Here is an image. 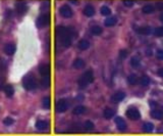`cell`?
I'll list each match as a JSON object with an SVG mask.
<instances>
[{
	"label": "cell",
	"mask_w": 163,
	"mask_h": 136,
	"mask_svg": "<svg viewBox=\"0 0 163 136\" xmlns=\"http://www.w3.org/2000/svg\"><path fill=\"white\" fill-rule=\"evenodd\" d=\"M93 81H94V74H93V72L91 71V70H89V71L85 72V73L82 75V77L79 78V81H77V84H79V86L81 88H85V87H87L89 84L93 83Z\"/></svg>",
	"instance_id": "obj_1"
},
{
	"label": "cell",
	"mask_w": 163,
	"mask_h": 136,
	"mask_svg": "<svg viewBox=\"0 0 163 136\" xmlns=\"http://www.w3.org/2000/svg\"><path fill=\"white\" fill-rule=\"evenodd\" d=\"M23 87H25V89L30 91V90L36 89V87H37V81H36L35 77H33V76H31V75L26 76V77L23 78Z\"/></svg>",
	"instance_id": "obj_2"
},
{
	"label": "cell",
	"mask_w": 163,
	"mask_h": 136,
	"mask_svg": "<svg viewBox=\"0 0 163 136\" xmlns=\"http://www.w3.org/2000/svg\"><path fill=\"white\" fill-rule=\"evenodd\" d=\"M69 107V103L66 99H59L57 101V105H56V111L58 113H64L68 109Z\"/></svg>",
	"instance_id": "obj_3"
},
{
	"label": "cell",
	"mask_w": 163,
	"mask_h": 136,
	"mask_svg": "<svg viewBox=\"0 0 163 136\" xmlns=\"http://www.w3.org/2000/svg\"><path fill=\"white\" fill-rule=\"evenodd\" d=\"M49 21H50V17L48 15H41L37 20V27L42 29L45 26H47L49 24Z\"/></svg>",
	"instance_id": "obj_4"
},
{
	"label": "cell",
	"mask_w": 163,
	"mask_h": 136,
	"mask_svg": "<svg viewBox=\"0 0 163 136\" xmlns=\"http://www.w3.org/2000/svg\"><path fill=\"white\" fill-rule=\"evenodd\" d=\"M126 116H128V119L133 120V121H136V120H139L141 118L140 112L137 109H134V107L128 109V111H126Z\"/></svg>",
	"instance_id": "obj_5"
},
{
	"label": "cell",
	"mask_w": 163,
	"mask_h": 136,
	"mask_svg": "<svg viewBox=\"0 0 163 136\" xmlns=\"http://www.w3.org/2000/svg\"><path fill=\"white\" fill-rule=\"evenodd\" d=\"M59 11H60V15H62L63 17L68 19V17H73V10H71V8L68 5H65V4L62 5V6L60 7V9H59Z\"/></svg>",
	"instance_id": "obj_6"
},
{
	"label": "cell",
	"mask_w": 163,
	"mask_h": 136,
	"mask_svg": "<svg viewBox=\"0 0 163 136\" xmlns=\"http://www.w3.org/2000/svg\"><path fill=\"white\" fill-rule=\"evenodd\" d=\"M59 39H60L61 45H62L63 47H66V48H67V47L70 46V45H71V42H73L70 35L62 36V37H59Z\"/></svg>",
	"instance_id": "obj_7"
},
{
	"label": "cell",
	"mask_w": 163,
	"mask_h": 136,
	"mask_svg": "<svg viewBox=\"0 0 163 136\" xmlns=\"http://www.w3.org/2000/svg\"><path fill=\"white\" fill-rule=\"evenodd\" d=\"M126 97V94L124 92H116L111 96V101L114 103H117L119 101H121L122 99Z\"/></svg>",
	"instance_id": "obj_8"
},
{
	"label": "cell",
	"mask_w": 163,
	"mask_h": 136,
	"mask_svg": "<svg viewBox=\"0 0 163 136\" xmlns=\"http://www.w3.org/2000/svg\"><path fill=\"white\" fill-rule=\"evenodd\" d=\"M115 124H116L117 128H118L119 130H121V131H124V130L126 129V123L124 122V120L122 119V118L117 117L116 119H115Z\"/></svg>",
	"instance_id": "obj_9"
},
{
	"label": "cell",
	"mask_w": 163,
	"mask_h": 136,
	"mask_svg": "<svg viewBox=\"0 0 163 136\" xmlns=\"http://www.w3.org/2000/svg\"><path fill=\"white\" fill-rule=\"evenodd\" d=\"M39 73L42 76H49V74H50V67H49V65L43 63V65L40 66Z\"/></svg>",
	"instance_id": "obj_10"
},
{
	"label": "cell",
	"mask_w": 163,
	"mask_h": 136,
	"mask_svg": "<svg viewBox=\"0 0 163 136\" xmlns=\"http://www.w3.org/2000/svg\"><path fill=\"white\" fill-rule=\"evenodd\" d=\"M4 52L6 53L7 55H12L13 53L15 52V45L12 43L6 44L4 47Z\"/></svg>",
	"instance_id": "obj_11"
},
{
	"label": "cell",
	"mask_w": 163,
	"mask_h": 136,
	"mask_svg": "<svg viewBox=\"0 0 163 136\" xmlns=\"http://www.w3.org/2000/svg\"><path fill=\"white\" fill-rule=\"evenodd\" d=\"M95 13V8L92 6V5L88 4L85 6L84 8V15H87V17H93Z\"/></svg>",
	"instance_id": "obj_12"
},
{
	"label": "cell",
	"mask_w": 163,
	"mask_h": 136,
	"mask_svg": "<svg viewBox=\"0 0 163 136\" xmlns=\"http://www.w3.org/2000/svg\"><path fill=\"white\" fill-rule=\"evenodd\" d=\"M36 128L38 130H46L48 128V122L44 121V120H39L36 123Z\"/></svg>",
	"instance_id": "obj_13"
},
{
	"label": "cell",
	"mask_w": 163,
	"mask_h": 136,
	"mask_svg": "<svg viewBox=\"0 0 163 136\" xmlns=\"http://www.w3.org/2000/svg\"><path fill=\"white\" fill-rule=\"evenodd\" d=\"M86 111H87L86 107H84V105H77V107H75V109H73V115H77V116L83 115Z\"/></svg>",
	"instance_id": "obj_14"
},
{
	"label": "cell",
	"mask_w": 163,
	"mask_h": 136,
	"mask_svg": "<svg viewBox=\"0 0 163 136\" xmlns=\"http://www.w3.org/2000/svg\"><path fill=\"white\" fill-rule=\"evenodd\" d=\"M89 47H90V43H89L88 40L82 39L81 41L79 42V48L81 49V50H87Z\"/></svg>",
	"instance_id": "obj_15"
},
{
	"label": "cell",
	"mask_w": 163,
	"mask_h": 136,
	"mask_svg": "<svg viewBox=\"0 0 163 136\" xmlns=\"http://www.w3.org/2000/svg\"><path fill=\"white\" fill-rule=\"evenodd\" d=\"M151 116H152V118H154L156 120H161L163 118V113L160 109H153L151 112Z\"/></svg>",
	"instance_id": "obj_16"
},
{
	"label": "cell",
	"mask_w": 163,
	"mask_h": 136,
	"mask_svg": "<svg viewBox=\"0 0 163 136\" xmlns=\"http://www.w3.org/2000/svg\"><path fill=\"white\" fill-rule=\"evenodd\" d=\"M114 115H115V112L113 111L112 109H110V107H106V109H104V117H105V119H107V120L111 119V118H112Z\"/></svg>",
	"instance_id": "obj_17"
},
{
	"label": "cell",
	"mask_w": 163,
	"mask_h": 136,
	"mask_svg": "<svg viewBox=\"0 0 163 136\" xmlns=\"http://www.w3.org/2000/svg\"><path fill=\"white\" fill-rule=\"evenodd\" d=\"M117 20L115 17H108V19L105 20L104 24L106 27H112V26H114L115 24H116Z\"/></svg>",
	"instance_id": "obj_18"
},
{
	"label": "cell",
	"mask_w": 163,
	"mask_h": 136,
	"mask_svg": "<svg viewBox=\"0 0 163 136\" xmlns=\"http://www.w3.org/2000/svg\"><path fill=\"white\" fill-rule=\"evenodd\" d=\"M49 85H50V78L48 76H44L43 79L41 80V86H42V88L46 89V88L49 87Z\"/></svg>",
	"instance_id": "obj_19"
},
{
	"label": "cell",
	"mask_w": 163,
	"mask_h": 136,
	"mask_svg": "<svg viewBox=\"0 0 163 136\" xmlns=\"http://www.w3.org/2000/svg\"><path fill=\"white\" fill-rule=\"evenodd\" d=\"M142 10H143V13H146V15H150V13H154L155 8H154V6H153V5L147 4V5H145V6L143 7Z\"/></svg>",
	"instance_id": "obj_20"
},
{
	"label": "cell",
	"mask_w": 163,
	"mask_h": 136,
	"mask_svg": "<svg viewBox=\"0 0 163 136\" xmlns=\"http://www.w3.org/2000/svg\"><path fill=\"white\" fill-rule=\"evenodd\" d=\"M4 92L6 94V96L11 97L13 95V93H15V89H13V87L11 85H6L4 88Z\"/></svg>",
	"instance_id": "obj_21"
},
{
	"label": "cell",
	"mask_w": 163,
	"mask_h": 136,
	"mask_svg": "<svg viewBox=\"0 0 163 136\" xmlns=\"http://www.w3.org/2000/svg\"><path fill=\"white\" fill-rule=\"evenodd\" d=\"M73 67H75V69H83V68L85 67V61L81 59H75V63H73Z\"/></svg>",
	"instance_id": "obj_22"
},
{
	"label": "cell",
	"mask_w": 163,
	"mask_h": 136,
	"mask_svg": "<svg viewBox=\"0 0 163 136\" xmlns=\"http://www.w3.org/2000/svg\"><path fill=\"white\" fill-rule=\"evenodd\" d=\"M91 32H92V34H94V35H101L103 32V29L100 26H93V27L91 28Z\"/></svg>",
	"instance_id": "obj_23"
},
{
	"label": "cell",
	"mask_w": 163,
	"mask_h": 136,
	"mask_svg": "<svg viewBox=\"0 0 163 136\" xmlns=\"http://www.w3.org/2000/svg\"><path fill=\"white\" fill-rule=\"evenodd\" d=\"M152 32L150 27H141L140 29H138V33L142 34V35H148Z\"/></svg>",
	"instance_id": "obj_24"
},
{
	"label": "cell",
	"mask_w": 163,
	"mask_h": 136,
	"mask_svg": "<svg viewBox=\"0 0 163 136\" xmlns=\"http://www.w3.org/2000/svg\"><path fill=\"white\" fill-rule=\"evenodd\" d=\"M17 11H19V13H26L27 11V6H26V4L25 3H23V2H19L17 4Z\"/></svg>",
	"instance_id": "obj_25"
},
{
	"label": "cell",
	"mask_w": 163,
	"mask_h": 136,
	"mask_svg": "<svg viewBox=\"0 0 163 136\" xmlns=\"http://www.w3.org/2000/svg\"><path fill=\"white\" fill-rule=\"evenodd\" d=\"M143 130L145 132H152L154 130V125L152 123H145L144 126H143Z\"/></svg>",
	"instance_id": "obj_26"
},
{
	"label": "cell",
	"mask_w": 163,
	"mask_h": 136,
	"mask_svg": "<svg viewBox=\"0 0 163 136\" xmlns=\"http://www.w3.org/2000/svg\"><path fill=\"white\" fill-rule=\"evenodd\" d=\"M140 84L143 86V87L148 86L149 84H150V79H149V77H147V76H143L140 80Z\"/></svg>",
	"instance_id": "obj_27"
},
{
	"label": "cell",
	"mask_w": 163,
	"mask_h": 136,
	"mask_svg": "<svg viewBox=\"0 0 163 136\" xmlns=\"http://www.w3.org/2000/svg\"><path fill=\"white\" fill-rule=\"evenodd\" d=\"M128 83H130L131 85H135V84L137 83V81H138V78H137V76L135 75V74H132V75L128 76Z\"/></svg>",
	"instance_id": "obj_28"
},
{
	"label": "cell",
	"mask_w": 163,
	"mask_h": 136,
	"mask_svg": "<svg viewBox=\"0 0 163 136\" xmlns=\"http://www.w3.org/2000/svg\"><path fill=\"white\" fill-rule=\"evenodd\" d=\"M131 65L134 68L139 67V66H140V59H139V57H137V56L132 57V59H131Z\"/></svg>",
	"instance_id": "obj_29"
},
{
	"label": "cell",
	"mask_w": 163,
	"mask_h": 136,
	"mask_svg": "<svg viewBox=\"0 0 163 136\" xmlns=\"http://www.w3.org/2000/svg\"><path fill=\"white\" fill-rule=\"evenodd\" d=\"M100 13L102 15H109L111 13V10L108 6H102L100 9Z\"/></svg>",
	"instance_id": "obj_30"
},
{
	"label": "cell",
	"mask_w": 163,
	"mask_h": 136,
	"mask_svg": "<svg viewBox=\"0 0 163 136\" xmlns=\"http://www.w3.org/2000/svg\"><path fill=\"white\" fill-rule=\"evenodd\" d=\"M84 127L86 130H88V131H91V130L94 129V123L91 121H86L84 124Z\"/></svg>",
	"instance_id": "obj_31"
},
{
	"label": "cell",
	"mask_w": 163,
	"mask_h": 136,
	"mask_svg": "<svg viewBox=\"0 0 163 136\" xmlns=\"http://www.w3.org/2000/svg\"><path fill=\"white\" fill-rule=\"evenodd\" d=\"M50 105H51L50 98H49V97H44V98H43V101H42L43 107H44V109H49V107H50Z\"/></svg>",
	"instance_id": "obj_32"
},
{
	"label": "cell",
	"mask_w": 163,
	"mask_h": 136,
	"mask_svg": "<svg viewBox=\"0 0 163 136\" xmlns=\"http://www.w3.org/2000/svg\"><path fill=\"white\" fill-rule=\"evenodd\" d=\"M154 35L156 36V37H162L163 36V27L156 28V29L154 30Z\"/></svg>",
	"instance_id": "obj_33"
},
{
	"label": "cell",
	"mask_w": 163,
	"mask_h": 136,
	"mask_svg": "<svg viewBox=\"0 0 163 136\" xmlns=\"http://www.w3.org/2000/svg\"><path fill=\"white\" fill-rule=\"evenodd\" d=\"M3 123H4V125H6V126H10L13 124V120L11 119V118H5V119L3 120Z\"/></svg>",
	"instance_id": "obj_34"
},
{
	"label": "cell",
	"mask_w": 163,
	"mask_h": 136,
	"mask_svg": "<svg viewBox=\"0 0 163 136\" xmlns=\"http://www.w3.org/2000/svg\"><path fill=\"white\" fill-rule=\"evenodd\" d=\"M124 4L126 7H132L134 5V0H124Z\"/></svg>",
	"instance_id": "obj_35"
},
{
	"label": "cell",
	"mask_w": 163,
	"mask_h": 136,
	"mask_svg": "<svg viewBox=\"0 0 163 136\" xmlns=\"http://www.w3.org/2000/svg\"><path fill=\"white\" fill-rule=\"evenodd\" d=\"M128 50H126V49H122V50L119 51V56L121 57V59H126V56H128Z\"/></svg>",
	"instance_id": "obj_36"
},
{
	"label": "cell",
	"mask_w": 163,
	"mask_h": 136,
	"mask_svg": "<svg viewBox=\"0 0 163 136\" xmlns=\"http://www.w3.org/2000/svg\"><path fill=\"white\" fill-rule=\"evenodd\" d=\"M156 56H157V59H163V50H162V49H159V50H157Z\"/></svg>",
	"instance_id": "obj_37"
},
{
	"label": "cell",
	"mask_w": 163,
	"mask_h": 136,
	"mask_svg": "<svg viewBox=\"0 0 163 136\" xmlns=\"http://www.w3.org/2000/svg\"><path fill=\"white\" fill-rule=\"evenodd\" d=\"M156 6H157V8H158L159 10H163V3L162 2L156 3Z\"/></svg>",
	"instance_id": "obj_38"
},
{
	"label": "cell",
	"mask_w": 163,
	"mask_h": 136,
	"mask_svg": "<svg viewBox=\"0 0 163 136\" xmlns=\"http://www.w3.org/2000/svg\"><path fill=\"white\" fill-rule=\"evenodd\" d=\"M158 75L160 76V77H162L163 78V69H160L158 71Z\"/></svg>",
	"instance_id": "obj_39"
},
{
	"label": "cell",
	"mask_w": 163,
	"mask_h": 136,
	"mask_svg": "<svg viewBox=\"0 0 163 136\" xmlns=\"http://www.w3.org/2000/svg\"><path fill=\"white\" fill-rule=\"evenodd\" d=\"M159 20H160V21H161V22H162V23H163V13H161V15H160V17H159Z\"/></svg>",
	"instance_id": "obj_40"
}]
</instances>
